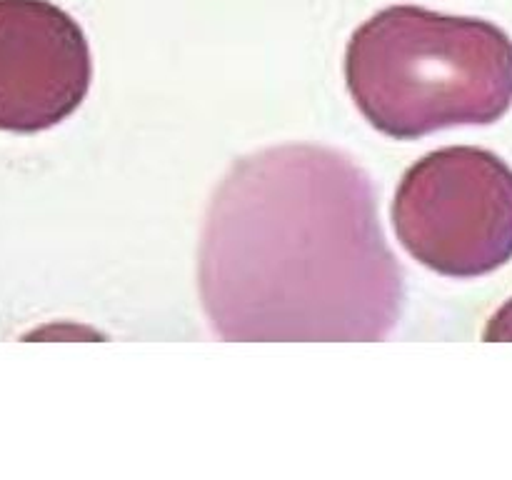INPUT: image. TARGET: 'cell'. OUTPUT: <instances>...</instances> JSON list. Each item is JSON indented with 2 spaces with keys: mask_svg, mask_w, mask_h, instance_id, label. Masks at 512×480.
<instances>
[{
  "mask_svg": "<svg viewBox=\"0 0 512 480\" xmlns=\"http://www.w3.org/2000/svg\"><path fill=\"white\" fill-rule=\"evenodd\" d=\"M200 298L225 340H383L403 270L373 183L345 153L280 145L238 160L200 238Z\"/></svg>",
  "mask_w": 512,
  "mask_h": 480,
  "instance_id": "obj_1",
  "label": "cell"
},
{
  "mask_svg": "<svg viewBox=\"0 0 512 480\" xmlns=\"http://www.w3.org/2000/svg\"><path fill=\"white\" fill-rule=\"evenodd\" d=\"M345 80L360 113L390 138L490 125L512 105V40L488 20L393 5L353 33Z\"/></svg>",
  "mask_w": 512,
  "mask_h": 480,
  "instance_id": "obj_2",
  "label": "cell"
},
{
  "mask_svg": "<svg viewBox=\"0 0 512 480\" xmlns=\"http://www.w3.org/2000/svg\"><path fill=\"white\" fill-rule=\"evenodd\" d=\"M393 225L403 248L435 273H493L512 260V168L473 145L428 153L400 180Z\"/></svg>",
  "mask_w": 512,
  "mask_h": 480,
  "instance_id": "obj_3",
  "label": "cell"
},
{
  "mask_svg": "<svg viewBox=\"0 0 512 480\" xmlns=\"http://www.w3.org/2000/svg\"><path fill=\"white\" fill-rule=\"evenodd\" d=\"M93 63L83 28L48 0H0V130L40 133L80 108Z\"/></svg>",
  "mask_w": 512,
  "mask_h": 480,
  "instance_id": "obj_4",
  "label": "cell"
},
{
  "mask_svg": "<svg viewBox=\"0 0 512 480\" xmlns=\"http://www.w3.org/2000/svg\"><path fill=\"white\" fill-rule=\"evenodd\" d=\"M485 340H512V300L493 315L485 328Z\"/></svg>",
  "mask_w": 512,
  "mask_h": 480,
  "instance_id": "obj_5",
  "label": "cell"
}]
</instances>
